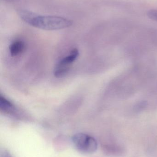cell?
Listing matches in <instances>:
<instances>
[{"mask_svg":"<svg viewBox=\"0 0 157 157\" xmlns=\"http://www.w3.org/2000/svg\"><path fill=\"white\" fill-rule=\"evenodd\" d=\"M147 16L149 18L157 21V10H151L148 11Z\"/></svg>","mask_w":157,"mask_h":157,"instance_id":"obj_6","label":"cell"},{"mask_svg":"<svg viewBox=\"0 0 157 157\" xmlns=\"http://www.w3.org/2000/svg\"><path fill=\"white\" fill-rule=\"evenodd\" d=\"M72 142L77 150L83 154H92L97 148V143L96 139L87 134H76L72 137Z\"/></svg>","mask_w":157,"mask_h":157,"instance_id":"obj_2","label":"cell"},{"mask_svg":"<svg viewBox=\"0 0 157 157\" xmlns=\"http://www.w3.org/2000/svg\"><path fill=\"white\" fill-rule=\"evenodd\" d=\"M79 52L77 49H73L71 53L61 60L56 65L54 75L56 78L63 77L69 71L70 66L77 59Z\"/></svg>","mask_w":157,"mask_h":157,"instance_id":"obj_3","label":"cell"},{"mask_svg":"<svg viewBox=\"0 0 157 157\" xmlns=\"http://www.w3.org/2000/svg\"><path fill=\"white\" fill-rule=\"evenodd\" d=\"M0 108L5 112H9L14 108V106L10 101L2 95L0 96Z\"/></svg>","mask_w":157,"mask_h":157,"instance_id":"obj_5","label":"cell"},{"mask_svg":"<svg viewBox=\"0 0 157 157\" xmlns=\"http://www.w3.org/2000/svg\"><path fill=\"white\" fill-rule=\"evenodd\" d=\"M21 19L29 25L45 30H57L70 27L73 21L62 17L53 15H41L27 10L19 11Z\"/></svg>","mask_w":157,"mask_h":157,"instance_id":"obj_1","label":"cell"},{"mask_svg":"<svg viewBox=\"0 0 157 157\" xmlns=\"http://www.w3.org/2000/svg\"><path fill=\"white\" fill-rule=\"evenodd\" d=\"M1 157H13L12 156V155H10V153L8 152L4 151L3 152L2 154Z\"/></svg>","mask_w":157,"mask_h":157,"instance_id":"obj_7","label":"cell"},{"mask_svg":"<svg viewBox=\"0 0 157 157\" xmlns=\"http://www.w3.org/2000/svg\"><path fill=\"white\" fill-rule=\"evenodd\" d=\"M25 43L22 40H17L13 42L9 46V52L12 57L20 54L24 50Z\"/></svg>","mask_w":157,"mask_h":157,"instance_id":"obj_4","label":"cell"}]
</instances>
